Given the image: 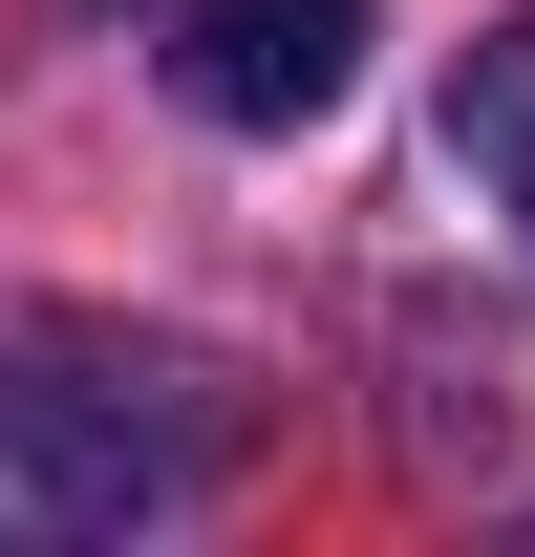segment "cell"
I'll use <instances>...</instances> for the list:
<instances>
[{
  "label": "cell",
  "mask_w": 535,
  "mask_h": 557,
  "mask_svg": "<svg viewBox=\"0 0 535 557\" xmlns=\"http://www.w3.org/2000/svg\"><path fill=\"white\" fill-rule=\"evenodd\" d=\"M450 172H471V194L535 236V22H493V44L450 65Z\"/></svg>",
  "instance_id": "obj_3"
},
{
  "label": "cell",
  "mask_w": 535,
  "mask_h": 557,
  "mask_svg": "<svg viewBox=\"0 0 535 557\" xmlns=\"http://www.w3.org/2000/svg\"><path fill=\"white\" fill-rule=\"evenodd\" d=\"M150 493H172V450H129V429L65 408V386H0V536H108Z\"/></svg>",
  "instance_id": "obj_2"
},
{
  "label": "cell",
  "mask_w": 535,
  "mask_h": 557,
  "mask_svg": "<svg viewBox=\"0 0 535 557\" xmlns=\"http://www.w3.org/2000/svg\"><path fill=\"white\" fill-rule=\"evenodd\" d=\"M150 44L214 129H322L364 86V0H150Z\"/></svg>",
  "instance_id": "obj_1"
}]
</instances>
